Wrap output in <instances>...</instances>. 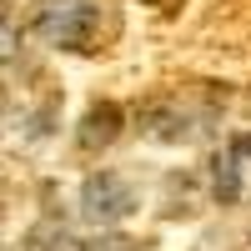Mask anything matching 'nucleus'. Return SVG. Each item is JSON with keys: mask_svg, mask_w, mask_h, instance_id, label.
Listing matches in <instances>:
<instances>
[{"mask_svg": "<svg viewBox=\"0 0 251 251\" xmlns=\"http://www.w3.org/2000/svg\"><path fill=\"white\" fill-rule=\"evenodd\" d=\"M96 5L91 0H30V30L60 50H91L96 46Z\"/></svg>", "mask_w": 251, "mask_h": 251, "instance_id": "obj_1", "label": "nucleus"}, {"mask_svg": "<svg viewBox=\"0 0 251 251\" xmlns=\"http://www.w3.org/2000/svg\"><path fill=\"white\" fill-rule=\"evenodd\" d=\"M131 211H136V191L121 176L100 171V176H91L86 186H80V216H86L91 226H116Z\"/></svg>", "mask_w": 251, "mask_h": 251, "instance_id": "obj_2", "label": "nucleus"}, {"mask_svg": "<svg viewBox=\"0 0 251 251\" xmlns=\"http://www.w3.org/2000/svg\"><path fill=\"white\" fill-rule=\"evenodd\" d=\"M241 166H251V136H231V146H226V151H216V161H211L216 201H241V191H246Z\"/></svg>", "mask_w": 251, "mask_h": 251, "instance_id": "obj_3", "label": "nucleus"}, {"mask_svg": "<svg viewBox=\"0 0 251 251\" xmlns=\"http://www.w3.org/2000/svg\"><path fill=\"white\" fill-rule=\"evenodd\" d=\"M116 136H121V106L100 100V106H91V116L80 121L75 146H80V151H100V146H111Z\"/></svg>", "mask_w": 251, "mask_h": 251, "instance_id": "obj_4", "label": "nucleus"}, {"mask_svg": "<svg viewBox=\"0 0 251 251\" xmlns=\"http://www.w3.org/2000/svg\"><path fill=\"white\" fill-rule=\"evenodd\" d=\"M80 251H136V241L121 236V231H106V236H96L91 246H80Z\"/></svg>", "mask_w": 251, "mask_h": 251, "instance_id": "obj_5", "label": "nucleus"}]
</instances>
